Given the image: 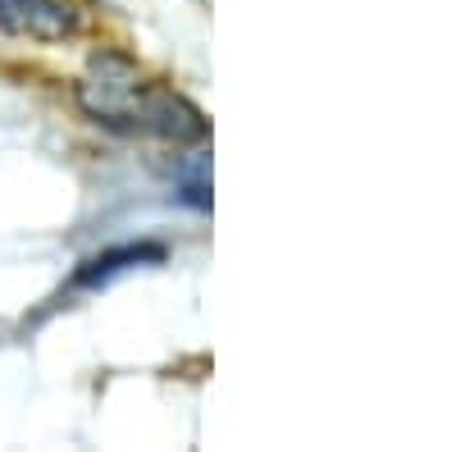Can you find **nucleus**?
Instances as JSON below:
<instances>
[{
    "mask_svg": "<svg viewBox=\"0 0 456 452\" xmlns=\"http://www.w3.org/2000/svg\"><path fill=\"white\" fill-rule=\"evenodd\" d=\"M142 92H146V78L124 51H96L87 60V73L78 78V105L114 133H133Z\"/></svg>",
    "mask_w": 456,
    "mask_h": 452,
    "instance_id": "f257e3e1",
    "label": "nucleus"
},
{
    "mask_svg": "<svg viewBox=\"0 0 456 452\" xmlns=\"http://www.w3.org/2000/svg\"><path fill=\"white\" fill-rule=\"evenodd\" d=\"M133 133H146V137L187 146V142H206L210 124H206V115H201V110L187 101L183 92L160 87V83H146V92H142V101H137V115H133Z\"/></svg>",
    "mask_w": 456,
    "mask_h": 452,
    "instance_id": "f03ea898",
    "label": "nucleus"
},
{
    "mask_svg": "<svg viewBox=\"0 0 456 452\" xmlns=\"http://www.w3.org/2000/svg\"><path fill=\"white\" fill-rule=\"evenodd\" d=\"M165 260V247L160 242H124V247H110L92 260H83L78 270H73L69 288H105L110 279H119L137 266H160Z\"/></svg>",
    "mask_w": 456,
    "mask_h": 452,
    "instance_id": "20e7f679",
    "label": "nucleus"
},
{
    "mask_svg": "<svg viewBox=\"0 0 456 452\" xmlns=\"http://www.w3.org/2000/svg\"><path fill=\"white\" fill-rule=\"evenodd\" d=\"M174 187H178V201H187L192 210H210V156L197 151L187 156L174 174Z\"/></svg>",
    "mask_w": 456,
    "mask_h": 452,
    "instance_id": "39448f33",
    "label": "nucleus"
},
{
    "mask_svg": "<svg viewBox=\"0 0 456 452\" xmlns=\"http://www.w3.org/2000/svg\"><path fill=\"white\" fill-rule=\"evenodd\" d=\"M0 32L28 42H64L78 32V10L69 0H0Z\"/></svg>",
    "mask_w": 456,
    "mask_h": 452,
    "instance_id": "7ed1b4c3",
    "label": "nucleus"
}]
</instances>
